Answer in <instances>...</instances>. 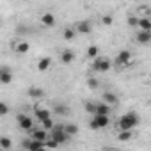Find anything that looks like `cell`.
Returning <instances> with one entry per match:
<instances>
[{
    "mask_svg": "<svg viewBox=\"0 0 151 151\" xmlns=\"http://www.w3.org/2000/svg\"><path fill=\"white\" fill-rule=\"evenodd\" d=\"M27 94H29L30 98H34V100H41V98L45 96V89H41V87H29Z\"/></svg>",
    "mask_w": 151,
    "mask_h": 151,
    "instance_id": "2e32d148",
    "label": "cell"
},
{
    "mask_svg": "<svg viewBox=\"0 0 151 151\" xmlns=\"http://www.w3.org/2000/svg\"><path fill=\"white\" fill-rule=\"evenodd\" d=\"M98 55H100V46L91 45V46L87 48V57H89V59H96Z\"/></svg>",
    "mask_w": 151,
    "mask_h": 151,
    "instance_id": "cb8c5ba5",
    "label": "cell"
},
{
    "mask_svg": "<svg viewBox=\"0 0 151 151\" xmlns=\"http://www.w3.org/2000/svg\"><path fill=\"white\" fill-rule=\"evenodd\" d=\"M149 18H151V16H149Z\"/></svg>",
    "mask_w": 151,
    "mask_h": 151,
    "instance_id": "d6a6232c",
    "label": "cell"
},
{
    "mask_svg": "<svg viewBox=\"0 0 151 151\" xmlns=\"http://www.w3.org/2000/svg\"><path fill=\"white\" fill-rule=\"evenodd\" d=\"M16 121H18V126L23 130V132H32L34 128V119L27 114H18L16 116Z\"/></svg>",
    "mask_w": 151,
    "mask_h": 151,
    "instance_id": "5b68a950",
    "label": "cell"
},
{
    "mask_svg": "<svg viewBox=\"0 0 151 151\" xmlns=\"http://www.w3.org/2000/svg\"><path fill=\"white\" fill-rule=\"evenodd\" d=\"M29 48H30V45H29L27 41H20V43H16L14 52H16V53H20V55H23V53H27V52H29Z\"/></svg>",
    "mask_w": 151,
    "mask_h": 151,
    "instance_id": "ac0fdd59",
    "label": "cell"
},
{
    "mask_svg": "<svg viewBox=\"0 0 151 151\" xmlns=\"http://www.w3.org/2000/svg\"><path fill=\"white\" fill-rule=\"evenodd\" d=\"M75 57H77V55H75L73 50H62L60 52V62L62 64H71L75 60Z\"/></svg>",
    "mask_w": 151,
    "mask_h": 151,
    "instance_id": "8fae6325",
    "label": "cell"
},
{
    "mask_svg": "<svg viewBox=\"0 0 151 151\" xmlns=\"http://www.w3.org/2000/svg\"><path fill=\"white\" fill-rule=\"evenodd\" d=\"M34 116H36V119H37L39 123H43L45 119H48V117H50V112H48L46 109H41V107H36V109H34Z\"/></svg>",
    "mask_w": 151,
    "mask_h": 151,
    "instance_id": "9a60e30c",
    "label": "cell"
},
{
    "mask_svg": "<svg viewBox=\"0 0 151 151\" xmlns=\"http://www.w3.org/2000/svg\"><path fill=\"white\" fill-rule=\"evenodd\" d=\"M64 130H66V133L69 135V137H75L78 133V126L75 124V123H68V124H64Z\"/></svg>",
    "mask_w": 151,
    "mask_h": 151,
    "instance_id": "ffe728a7",
    "label": "cell"
},
{
    "mask_svg": "<svg viewBox=\"0 0 151 151\" xmlns=\"http://www.w3.org/2000/svg\"><path fill=\"white\" fill-rule=\"evenodd\" d=\"M7 112H9V107H7V103L2 101V103H0V116H6Z\"/></svg>",
    "mask_w": 151,
    "mask_h": 151,
    "instance_id": "1f68e13d",
    "label": "cell"
},
{
    "mask_svg": "<svg viewBox=\"0 0 151 151\" xmlns=\"http://www.w3.org/2000/svg\"><path fill=\"white\" fill-rule=\"evenodd\" d=\"M30 137H32V139H37V140H43V142H46V140L50 139V132H48V130H45V128L32 130V132H30Z\"/></svg>",
    "mask_w": 151,
    "mask_h": 151,
    "instance_id": "9c48e42d",
    "label": "cell"
},
{
    "mask_svg": "<svg viewBox=\"0 0 151 151\" xmlns=\"http://www.w3.org/2000/svg\"><path fill=\"white\" fill-rule=\"evenodd\" d=\"M139 121L140 119H139V116L135 112H126L117 119V128L119 130H133L139 124Z\"/></svg>",
    "mask_w": 151,
    "mask_h": 151,
    "instance_id": "6da1fadb",
    "label": "cell"
},
{
    "mask_svg": "<svg viewBox=\"0 0 151 151\" xmlns=\"http://www.w3.org/2000/svg\"><path fill=\"white\" fill-rule=\"evenodd\" d=\"M101 23L109 27V25H112V23H114V18H112L110 14H105V16H101Z\"/></svg>",
    "mask_w": 151,
    "mask_h": 151,
    "instance_id": "4dcf8cb0",
    "label": "cell"
},
{
    "mask_svg": "<svg viewBox=\"0 0 151 151\" xmlns=\"http://www.w3.org/2000/svg\"><path fill=\"white\" fill-rule=\"evenodd\" d=\"M87 87H89L91 91H96V89H100V80H98V78H94V77L87 78Z\"/></svg>",
    "mask_w": 151,
    "mask_h": 151,
    "instance_id": "484cf974",
    "label": "cell"
},
{
    "mask_svg": "<svg viewBox=\"0 0 151 151\" xmlns=\"http://www.w3.org/2000/svg\"><path fill=\"white\" fill-rule=\"evenodd\" d=\"M22 147H23V149H29V151H36V149H43V147H46V146H45L43 140H37V139L29 137V139H25V140L22 142Z\"/></svg>",
    "mask_w": 151,
    "mask_h": 151,
    "instance_id": "8992f818",
    "label": "cell"
},
{
    "mask_svg": "<svg viewBox=\"0 0 151 151\" xmlns=\"http://www.w3.org/2000/svg\"><path fill=\"white\" fill-rule=\"evenodd\" d=\"M11 80H13V73L7 68H2L0 69V82L4 86H7V84H11Z\"/></svg>",
    "mask_w": 151,
    "mask_h": 151,
    "instance_id": "5bb4252c",
    "label": "cell"
},
{
    "mask_svg": "<svg viewBox=\"0 0 151 151\" xmlns=\"http://www.w3.org/2000/svg\"><path fill=\"white\" fill-rule=\"evenodd\" d=\"M41 23H43L45 27H53V25L57 23V18H55L52 13H45V14H41Z\"/></svg>",
    "mask_w": 151,
    "mask_h": 151,
    "instance_id": "7c38bea8",
    "label": "cell"
},
{
    "mask_svg": "<svg viewBox=\"0 0 151 151\" xmlns=\"http://www.w3.org/2000/svg\"><path fill=\"white\" fill-rule=\"evenodd\" d=\"M55 112L60 114V116H68V114H69V110H68L66 105H57V107H55Z\"/></svg>",
    "mask_w": 151,
    "mask_h": 151,
    "instance_id": "f1b7e54d",
    "label": "cell"
},
{
    "mask_svg": "<svg viewBox=\"0 0 151 151\" xmlns=\"http://www.w3.org/2000/svg\"><path fill=\"white\" fill-rule=\"evenodd\" d=\"M110 110H112V105L110 103H107L105 100L103 101H98L96 103V114H110Z\"/></svg>",
    "mask_w": 151,
    "mask_h": 151,
    "instance_id": "4fadbf2b",
    "label": "cell"
},
{
    "mask_svg": "<svg viewBox=\"0 0 151 151\" xmlns=\"http://www.w3.org/2000/svg\"><path fill=\"white\" fill-rule=\"evenodd\" d=\"M41 124H43V128H45V130H48V132H50V130H52V128L55 126V123H53V119H52V117L45 119V121H43Z\"/></svg>",
    "mask_w": 151,
    "mask_h": 151,
    "instance_id": "83f0119b",
    "label": "cell"
},
{
    "mask_svg": "<svg viewBox=\"0 0 151 151\" xmlns=\"http://www.w3.org/2000/svg\"><path fill=\"white\" fill-rule=\"evenodd\" d=\"M135 39H137V43H140V45H147V43H151V30H139L137 32V36H135Z\"/></svg>",
    "mask_w": 151,
    "mask_h": 151,
    "instance_id": "30bf717a",
    "label": "cell"
},
{
    "mask_svg": "<svg viewBox=\"0 0 151 151\" xmlns=\"http://www.w3.org/2000/svg\"><path fill=\"white\" fill-rule=\"evenodd\" d=\"M109 124H110V117L107 114H93V119L89 121L91 130H101V128H107Z\"/></svg>",
    "mask_w": 151,
    "mask_h": 151,
    "instance_id": "7a4b0ae2",
    "label": "cell"
},
{
    "mask_svg": "<svg viewBox=\"0 0 151 151\" xmlns=\"http://www.w3.org/2000/svg\"><path fill=\"white\" fill-rule=\"evenodd\" d=\"M126 23H128L130 27H139V16H128Z\"/></svg>",
    "mask_w": 151,
    "mask_h": 151,
    "instance_id": "f546056e",
    "label": "cell"
},
{
    "mask_svg": "<svg viewBox=\"0 0 151 151\" xmlns=\"http://www.w3.org/2000/svg\"><path fill=\"white\" fill-rule=\"evenodd\" d=\"M13 147V142L9 137H0V149H4V151H9Z\"/></svg>",
    "mask_w": 151,
    "mask_h": 151,
    "instance_id": "7402d4cb",
    "label": "cell"
},
{
    "mask_svg": "<svg viewBox=\"0 0 151 151\" xmlns=\"http://www.w3.org/2000/svg\"><path fill=\"white\" fill-rule=\"evenodd\" d=\"M139 27L142 30H151V18H139Z\"/></svg>",
    "mask_w": 151,
    "mask_h": 151,
    "instance_id": "d4e9b609",
    "label": "cell"
},
{
    "mask_svg": "<svg viewBox=\"0 0 151 151\" xmlns=\"http://www.w3.org/2000/svg\"><path fill=\"white\" fill-rule=\"evenodd\" d=\"M75 29H77V32H78V34L87 36V34H91L93 25H91V22H89V20H80V22L75 23Z\"/></svg>",
    "mask_w": 151,
    "mask_h": 151,
    "instance_id": "ba28073f",
    "label": "cell"
},
{
    "mask_svg": "<svg viewBox=\"0 0 151 151\" xmlns=\"http://www.w3.org/2000/svg\"><path fill=\"white\" fill-rule=\"evenodd\" d=\"M50 139H53V140H55V142H59V146H60V144L68 142L71 137L66 133V130H64V124H55V126L50 130Z\"/></svg>",
    "mask_w": 151,
    "mask_h": 151,
    "instance_id": "3957f363",
    "label": "cell"
},
{
    "mask_svg": "<svg viewBox=\"0 0 151 151\" xmlns=\"http://www.w3.org/2000/svg\"><path fill=\"white\" fill-rule=\"evenodd\" d=\"M103 100H105V101H107V103H110V105H112V107H114V105H117V103H119V100H117V96H116V94H114V93H110V91H107V93H105V94H103Z\"/></svg>",
    "mask_w": 151,
    "mask_h": 151,
    "instance_id": "44dd1931",
    "label": "cell"
},
{
    "mask_svg": "<svg viewBox=\"0 0 151 151\" xmlns=\"http://www.w3.org/2000/svg\"><path fill=\"white\" fill-rule=\"evenodd\" d=\"M132 137H133V132H132V130H121L119 135H117V139H119L121 142H126V140H130Z\"/></svg>",
    "mask_w": 151,
    "mask_h": 151,
    "instance_id": "603a6c76",
    "label": "cell"
},
{
    "mask_svg": "<svg viewBox=\"0 0 151 151\" xmlns=\"http://www.w3.org/2000/svg\"><path fill=\"white\" fill-rule=\"evenodd\" d=\"M86 112H89V114H96V103L94 101H86Z\"/></svg>",
    "mask_w": 151,
    "mask_h": 151,
    "instance_id": "4316f807",
    "label": "cell"
},
{
    "mask_svg": "<svg viewBox=\"0 0 151 151\" xmlns=\"http://www.w3.org/2000/svg\"><path fill=\"white\" fill-rule=\"evenodd\" d=\"M117 66H128L130 62H132V52H128V50H121L119 53H117V57H116V60H114Z\"/></svg>",
    "mask_w": 151,
    "mask_h": 151,
    "instance_id": "52a82bcc",
    "label": "cell"
},
{
    "mask_svg": "<svg viewBox=\"0 0 151 151\" xmlns=\"http://www.w3.org/2000/svg\"><path fill=\"white\" fill-rule=\"evenodd\" d=\"M50 66H52V59L50 57H43V59L37 60V69L39 71H46Z\"/></svg>",
    "mask_w": 151,
    "mask_h": 151,
    "instance_id": "d6986e66",
    "label": "cell"
},
{
    "mask_svg": "<svg viewBox=\"0 0 151 151\" xmlns=\"http://www.w3.org/2000/svg\"><path fill=\"white\" fill-rule=\"evenodd\" d=\"M110 66H112V62H110V59H107V57H96V59H93V64H91V69L93 71H96V73H105V71H109L110 69Z\"/></svg>",
    "mask_w": 151,
    "mask_h": 151,
    "instance_id": "277c9868",
    "label": "cell"
},
{
    "mask_svg": "<svg viewBox=\"0 0 151 151\" xmlns=\"http://www.w3.org/2000/svg\"><path fill=\"white\" fill-rule=\"evenodd\" d=\"M77 29H75V27H66L64 29V32H62V37L66 39V41H73L75 37H77Z\"/></svg>",
    "mask_w": 151,
    "mask_h": 151,
    "instance_id": "e0dca14e",
    "label": "cell"
}]
</instances>
